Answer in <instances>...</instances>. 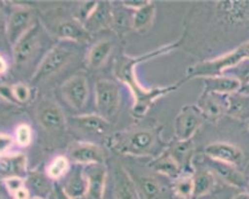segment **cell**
<instances>
[{"mask_svg":"<svg viewBox=\"0 0 249 199\" xmlns=\"http://www.w3.org/2000/svg\"><path fill=\"white\" fill-rule=\"evenodd\" d=\"M179 45V41L174 42L168 45H164L162 47H159L155 51L138 57L122 56L117 61L115 73L121 81L126 84L132 92V95L134 97L133 114L136 116H142L143 115H146L158 99L167 96L168 94H171L173 92H176L184 83H186L185 80L182 79L178 83L170 86L146 89L139 82L136 74V67L140 63L149 61V60L163 54H168L169 52L177 49Z\"/></svg>","mask_w":249,"mask_h":199,"instance_id":"6da1fadb","label":"cell"},{"mask_svg":"<svg viewBox=\"0 0 249 199\" xmlns=\"http://www.w3.org/2000/svg\"><path fill=\"white\" fill-rule=\"evenodd\" d=\"M244 59H249V41L217 58L190 66L186 71L184 80L185 82H188L195 78L202 79L221 76L226 71L235 67Z\"/></svg>","mask_w":249,"mask_h":199,"instance_id":"7a4b0ae2","label":"cell"},{"mask_svg":"<svg viewBox=\"0 0 249 199\" xmlns=\"http://www.w3.org/2000/svg\"><path fill=\"white\" fill-rule=\"evenodd\" d=\"M158 141L157 133L152 130L140 129L116 134L110 139V146L124 154L151 155Z\"/></svg>","mask_w":249,"mask_h":199,"instance_id":"3957f363","label":"cell"},{"mask_svg":"<svg viewBox=\"0 0 249 199\" xmlns=\"http://www.w3.org/2000/svg\"><path fill=\"white\" fill-rule=\"evenodd\" d=\"M95 97L99 115L109 121L116 115L120 106L119 87L110 80H100L95 86Z\"/></svg>","mask_w":249,"mask_h":199,"instance_id":"277c9868","label":"cell"},{"mask_svg":"<svg viewBox=\"0 0 249 199\" xmlns=\"http://www.w3.org/2000/svg\"><path fill=\"white\" fill-rule=\"evenodd\" d=\"M205 117L196 105L189 104L181 108L175 119V133L178 141L193 139L202 126Z\"/></svg>","mask_w":249,"mask_h":199,"instance_id":"5b68a950","label":"cell"},{"mask_svg":"<svg viewBox=\"0 0 249 199\" xmlns=\"http://www.w3.org/2000/svg\"><path fill=\"white\" fill-rule=\"evenodd\" d=\"M72 57V52L64 46H56L50 50L40 62L31 81L37 84L53 76L63 68Z\"/></svg>","mask_w":249,"mask_h":199,"instance_id":"8992f818","label":"cell"},{"mask_svg":"<svg viewBox=\"0 0 249 199\" xmlns=\"http://www.w3.org/2000/svg\"><path fill=\"white\" fill-rule=\"evenodd\" d=\"M65 101L76 110H81L86 105L89 98L87 80L83 76H74L61 87Z\"/></svg>","mask_w":249,"mask_h":199,"instance_id":"52a82bcc","label":"cell"},{"mask_svg":"<svg viewBox=\"0 0 249 199\" xmlns=\"http://www.w3.org/2000/svg\"><path fill=\"white\" fill-rule=\"evenodd\" d=\"M204 155L214 161L239 166L243 159L244 154L242 150L235 145L223 142H215L207 145L204 148Z\"/></svg>","mask_w":249,"mask_h":199,"instance_id":"ba28073f","label":"cell"},{"mask_svg":"<svg viewBox=\"0 0 249 199\" xmlns=\"http://www.w3.org/2000/svg\"><path fill=\"white\" fill-rule=\"evenodd\" d=\"M219 20L227 24H240L249 19V1H219L215 3Z\"/></svg>","mask_w":249,"mask_h":199,"instance_id":"9c48e42d","label":"cell"},{"mask_svg":"<svg viewBox=\"0 0 249 199\" xmlns=\"http://www.w3.org/2000/svg\"><path fill=\"white\" fill-rule=\"evenodd\" d=\"M31 23L32 13L28 8L19 7L11 13L6 24V35L12 46L33 26Z\"/></svg>","mask_w":249,"mask_h":199,"instance_id":"30bf717a","label":"cell"},{"mask_svg":"<svg viewBox=\"0 0 249 199\" xmlns=\"http://www.w3.org/2000/svg\"><path fill=\"white\" fill-rule=\"evenodd\" d=\"M196 106L203 114L205 119L217 121L227 111V96L202 92L197 100Z\"/></svg>","mask_w":249,"mask_h":199,"instance_id":"8fae6325","label":"cell"},{"mask_svg":"<svg viewBox=\"0 0 249 199\" xmlns=\"http://www.w3.org/2000/svg\"><path fill=\"white\" fill-rule=\"evenodd\" d=\"M38 42V26L33 25L13 46V58L16 66L27 64L36 50Z\"/></svg>","mask_w":249,"mask_h":199,"instance_id":"7c38bea8","label":"cell"},{"mask_svg":"<svg viewBox=\"0 0 249 199\" xmlns=\"http://www.w3.org/2000/svg\"><path fill=\"white\" fill-rule=\"evenodd\" d=\"M37 119L39 124L48 131H59L65 126L63 112L59 106L48 100L40 103L37 110Z\"/></svg>","mask_w":249,"mask_h":199,"instance_id":"4fadbf2b","label":"cell"},{"mask_svg":"<svg viewBox=\"0 0 249 199\" xmlns=\"http://www.w3.org/2000/svg\"><path fill=\"white\" fill-rule=\"evenodd\" d=\"M174 161L178 165L183 173H194V139L189 141H178L176 139L167 149Z\"/></svg>","mask_w":249,"mask_h":199,"instance_id":"5bb4252c","label":"cell"},{"mask_svg":"<svg viewBox=\"0 0 249 199\" xmlns=\"http://www.w3.org/2000/svg\"><path fill=\"white\" fill-rule=\"evenodd\" d=\"M203 165L210 170H212L214 175L219 176L228 184L239 188L245 186V177L243 173L237 169L236 166L214 161V159H212L205 155L203 159Z\"/></svg>","mask_w":249,"mask_h":199,"instance_id":"9a60e30c","label":"cell"},{"mask_svg":"<svg viewBox=\"0 0 249 199\" xmlns=\"http://www.w3.org/2000/svg\"><path fill=\"white\" fill-rule=\"evenodd\" d=\"M69 155L73 162L86 166L103 165L105 161L104 151L91 143H79L73 146L69 150Z\"/></svg>","mask_w":249,"mask_h":199,"instance_id":"2e32d148","label":"cell"},{"mask_svg":"<svg viewBox=\"0 0 249 199\" xmlns=\"http://www.w3.org/2000/svg\"><path fill=\"white\" fill-rule=\"evenodd\" d=\"M88 182V195L92 199H103L106 186L107 170L103 165L88 166L84 170Z\"/></svg>","mask_w":249,"mask_h":199,"instance_id":"e0dca14e","label":"cell"},{"mask_svg":"<svg viewBox=\"0 0 249 199\" xmlns=\"http://www.w3.org/2000/svg\"><path fill=\"white\" fill-rule=\"evenodd\" d=\"M202 80L204 92L228 96L238 92L241 88V84L239 81H237L236 79L232 77L226 75L202 78Z\"/></svg>","mask_w":249,"mask_h":199,"instance_id":"ac0fdd59","label":"cell"},{"mask_svg":"<svg viewBox=\"0 0 249 199\" xmlns=\"http://www.w3.org/2000/svg\"><path fill=\"white\" fill-rule=\"evenodd\" d=\"M54 33L60 39L76 42L85 41L89 38L88 29L74 19H68L60 22L55 27Z\"/></svg>","mask_w":249,"mask_h":199,"instance_id":"d6986e66","label":"cell"},{"mask_svg":"<svg viewBox=\"0 0 249 199\" xmlns=\"http://www.w3.org/2000/svg\"><path fill=\"white\" fill-rule=\"evenodd\" d=\"M73 121L84 132L96 135L107 134L111 129L108 119L104 118L99 114L77 116L73 117Z\"/></svg>","mask_w":249,"mask_h":199,"instance_id":"ffe728a7","label":"cell"},{"mask_svg":"<svg viewBox=\"0 0 249 199\" xmlns=\"http://www.w3.org/2000/svg\"><path fill=\"white\" fill-rule=\"evenodd\" d=\"M226 115L238 121H249V95L240 92L228 95Z\"/></svg>","mask_w":249,"mask_h":199,"instance_id":"44dd1931","label":"cell"},{"mask_svg":"<svg viewBox=\"0 0 249 199\" xmlns=\"http://www.w3.org/2000/svg\"><path fill=\"white\" fill-rule=\"evenodd\" d=\"M195 193L194 197L209 194L215 186V175L206 166H196L193 173Z\"/></svg>","mask_w":249,"mask_h":199,"instance_id":"7402d4cb","label":"cell"},{"mask_svg":"<svg viewBox=\"0 0 249 199\" xmlns=\"http://www.w3.org/2000/svg\"><path fill=\"white\" fill-rule=\"evenodd\" d=\"M150 166L156 172L174 178L175 181L183 173L181 168L174 161V158L171 156L168 150L163 151L160 156L155 158L150 164Z\"/></svg>","mask_w":249,"mask_h":199,"instance_id":"603a6c76","label":"cell"},{"mask_svg":"<svg viewBox=\"0 0 249 199\" xmlns=\"http://www.w3.org/2000/svg\"><path fill=\"white\" fill-rule=\"evenodd\" d=\"M70 199H79L88 194V182L84 171H75L62 187Z\"/></svg>","mask_w":249,"mask_h":199,"instance_id":"cb8c5ba5","label":"cell"},{"mask_svg":"<svg viewBox=\"0 0 249 199\" xmlns=\"http://www.w3.org/2000/svg\"><path fill=\"white\" fill-rule=\"evenodd\" d=\"M156 14V5L152 1H147V3L141 8L135 10L132 17L131 25L136 31H143L149 26H151L154 17Z\"/></svg>","mask_w":249,"mask_h":199,"instance_id":"d4e9b609","label":"cell"},{"mask_svg":"<svg viewBox=\"0 0 249 199\" xmlns=\"http://www.w3.org/2000/svg\"><path fill=\"white\" fill-rule=\"evenodd\" d=\"M26 167V157L23 154L4 155L0 157V171L8 176H20Z\"/></svg>","mask_w":249,"mask_h":199,"instance_id":"484cf974","label":"cell"},{"mask_svg":"<svg viewBox=\"0 0 249 199\" xmlns=\"http://www.w3.org/2000/svg\"><path fill=\"white\" fill-rule=\"evenodd\" d=\"M112 51V43L102 40L92 46L88 55V64L91 68H99L106 61Z\"/></svg>","mask_w":249,"mask_h":199,"instance_id":"4316f807","label":"cell"},{"mask_svg":"<svg viewBox=\"0 0 249 199\" xmlns=\"http://www.w3.org/2000/svg\"><path fill=\"white\" fill-rule=\"evenodd\" d=\"M116 199H136L133 182L123 169L116 174Z\"/></svg>","mask_w":249,"mask_h":199,"instance_id":"83f0119b","label":"cell"},{"mask_svg":"<svg viewBox=\"0 0 249 199\" xmlns=\"http://www.w3.org/2000/svg\"><path fill=\"white\" fill-rule=\"evenodd\" d=\"M174 191L179 198L190 199L194 197L195 185L193 173H182L175 181Z\"/></svg>","mask_w":249,"mask_h":199,"instance_id":"f1b7e54d","label":"cell"},{"mask_svg":"<svg viewBox=\"0 0 249 199\" xmlns=\"http://www.w3.org/2000/svg\"><path fill=\"white\" fill-rule=\"evenodd\" d=\"M69 168V159L64 155H57L47 166V175L53 181H58L68 173Z\"/></svg>","mask_w":249,"mask_h":199,"instance_id":"f546056e","label":"cell"},{"mask_svg":"<svg viewBox=\"0 0 249 199\" xmlns=\"http://www.w3.org/2000/svg\"><path fill=\"white\" fill-rule=\"evenodd\" d=\"M139 187L146 199H157L160 193V185L153 176H142L139 182Z\"/></svg>","mask_w":249,"mask_h":199,"instance_id":"4dcf8cb0","label":"cell"},{"mask_svg":"<svg viewBox=\"0 0 249 199\" xmlns=\"http://www.w3.org/2000/svg\"><path fill=\"white\" fill-rule=\"evenodd\" d=\"M109 3H98L96 9L91 14V16L87 19V23L91 24V27H99L104 25L110 18V7H108Z\"/></svg>","mask_w":249,"mask_h":199,"instance_id":"1f68e13d","label":"cell"},{"mask_svg":"<svg viewBox=\"0 0 249 199\" xmlns=\"http://www.w3.org/2000/svg\"><path fill=\"white\" fill-rule=\"evenodd\" d=\"M223 75L232 77L240 82L241 87L249 84V59H244L232 69L226 71Z\"/></svg>","mask_w":249,"mask_h":199,"instance_id":"d6a6232c","label":"cell"},{"mask_svg":"<svg viewBox=\"0 0 249 199\" xmlns=\"http://www.w3.org/2000/svg\"><path fill=\"white\" fill-rule=\"evenodd\" d=\"M33 139V132L29 125H19L15 131V142L19 147H28Z\"/></svg>","mask_w":249,"mask_h":199,"instance_id":"836d02e7","label":"cell"},{"mask_svg":"<svg viewBox=\"0 0 249 199\" xmlns=\"http://www.w3.org/2000/svg\"><path fill=\"white\" fill-rule=\"evenodd\" d=\"M28 182L32 186V188L41 194H46L50 189V185H49V182H47V179L43 175H41L39 173H36V172L31 173L29 175Z\"/></svg>","mask_w":249,"mask_h":199,"instance_id":"e575fe53","label":"cell"},{"mask_svg":"<svg viewBox=\"0 0 249 199\" xmlns=\"http://www.w3.org/2000/svg\"><path fill=\"white\" fill-rule=\"evenodd\" d=\"M11 93L14 101L16 103H26L30 99L31 96V90L30 88L23 84V83H18L11 87Z\"/></svg>","mask_w":249,"mask_h":199,"instance_id":"d590c367","label":"cell"},{"mask_svg":"<svg viewBox=\"0 0 249 199\" xmlns=\"http://www.w3.org/2000/svg\"><path fill=\"white\" fill-rule=\"evenodd\" d=\"M4 185L6 189L13 195L17 190L22 188L24 185V181L21 176H8L4 179Z\"/></svg>","mask_w":249,"mask_h":199,"instance_id":"8d00e7d4","label":"cell"},{"mask_svg":"<svg viewBox=\"0 0 249 199\" xmlns=\"http://www.w3.org/2000/svg\"><path fill=\"white\" fill-rule=\"evenodd\" d=\"M14 143L15 139L12 135L5 133H0V157L7 154V152L12 149Z\"/></svg>","mask_w":249,"mask_h":199,"instance_id":"74e56055","label":"cell"},{"mask_svg":"<svg viewBox=\"0 0 249 199\" xmlns=\"http://www.w3.org/2000/svg\"><path fill=\"white\" fill-rule=\"evenodd\" d=\"M14 199H30V191L26 186L20 188L13 194Z\"/></svg>","mask_w":249,"mask_h":199,"instance_id":"f35d334b","label":"cell"},{"mask_svg":"<svg viewBox=\"0 0 249 199\" xmlns=\"http://www.w3.org/2000/svg\"><path fill=\"white\" fill-rule=\"evenodd\" d=\"M146 3H147V1H126V2H123L122 4L124 6H126L127 8H132L134 10H137V9L141 8L142 6H143Z\"/></svg>","mask_w":249,"mask_h":199,"instance_id":"ab89813d","label":"cell"},{"mask_svg":"<svg viewBox=\"0 0 249 199\" xmlns=\"http://www.w3.org/2000/svg\"><path fill=\"white\" fill-rule=\"evenodd\" d=\"M7 70H8V64L6 62V60L2 55H0V75L5 74Z\"/></svg>","mask_w":249,"mask_h":199,"instance_id":"60d3db41","label":"cell"},{"mask_svg":"<svg viewBox=\"0 0 249 199\" xmlns=\"http://www.w3.org/2000/svg\"><path fill=\"white\" fill-rule=\"evenodd\" d=\"M55 193H56V199H70L66 195V193L64 192V190L62 187H57L55 190Z\"/></svg>","mask_w":249,"mask_h":199,"instance_id":"b9f144b4","label":"cell"},{"mask_svg":"<svg viewBox=\"0 0 249 199\" xmlns=\"http://www.w3.org/2000/svg\"><path fill=\"white\" fill-rule=\"evenodd\" d=\"M6 33V25L4 23V18L1 9H0V36H1L3 33Z\"/></svg>","mask_w":249,"mask_h":199,"instance_id":"7bdbcfd3","label":"cell"},{"mask_svg":"<svg viewBox=\"0 0 249 199\" xmlns=\"http://www.w3.org/2000/svg\"><path fill=\"white\" fill-rule=\"evenodd\" d=\"M233 199H249V193H246V192L238 193L233 197Z\"/></svg>","mask_w":249,"mask_h":199,"instance_id":"ee69618b","label":"cell"},{"mask_svg":"<svg viewBox=\"0 0 249 199\" xmlns=\"http://www.w3.org/2000/svg\"><path fill=\"white\" fill-rule=\"evenodd\" d=\"M238 92H240L242 94H245V95H249V84L242 86Z\"/></svg>","mask_w":249,"mask_h":199,"instance_id":"f6af8a7d","label":"cell"},{"mask_svg":"<svg viewBox=\"0 0 249 199\" xmlns=\"http://www.w3.org/2000/svg\"><path fill=\"white\" fill-rule=\"evenodd\" d=\"M32 199H46V198H43V197H34Z\"/></svg>","mask_w":249,"mask_h":199,"instance_id":"bcb514c9","label":"cell"},{"mask_svg":"<svg viewBox=\"0 0 249 199\" xmlns=\"http://www.w3.org/2000/svg\"><path fill=\"white\" fill-rule=\"evenodd\" d=\"M0 199H4V198H3V197H1V196H0Z\"/></svg>","mask_w":249,"mask_h":199,"instance_id":"7dc6e473","label":"cell"},{"mask_svg":"<svg viewBox=\"0 0 249 199\" xmlns=\"http://www.w3.org/2000/svg\"><path fill=\"white\" fill-rule=\"evenodd\" d=\"M248 129H249V124H248Z\"/></svg>","mask_w":249,"mask_h":199,"instance_id":"c3c4849f","label":"cell"}]
</instances>
